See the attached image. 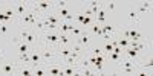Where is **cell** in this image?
Instances as JSON below:
<instances>
[{
	"instance_id": "obj_14",
	"label": "cell",
	"mask_w": 153,
	"mask_h": 76,
	"mask_svg": "<svg viewBox=\"0 0 153 76\" xmlns=\"http://www.w3.org/2000/svg\"><path fill=\"white\" fill-rule=\"evenodd\" d=\"M87 34H97V35H100V37H103V31H101V26L98 23H92L91 26H89V31H87Z\"/></svg>"
},
{
	"instance_id": "obj_29",
	"label": "cell",
	"mask_w": 153,
	"mask_h": 76,
	"mask_svg": "<svg viewBox=\"0 0 153 76\" xmlns=\"http://www.w3.org/2000/svg\"><path fill=\"white\" fill-rule=\"evenodd\" d=\"M9 20H11V18H8L3 12L0 11V23H9Z\"/></svg>"
},
{
	"instance_id": "obj_20",
	"label": "cell",
	"mask_w": 153,
	"mask_h": 76,
	"mask_svg": "<svg viewBox=\"0 0 153 76\" xmlns=\"http://www.w3.org/2000/svg\"><path fill=\"white\" fill-rule=\"evenodd\" d=\"M118 46L124 50V49H127L130 46V40H127V38H120V40H118Z\"/></svg>"
},
{
	"instance_id": "obj_18",
	"label": "cell",
	"mask_w": 153,
	"mask_h": 76,
	"mask_svg": "<svg viewBox=\"0 0 153 76\" xmlns=\"http://www.w3.org/2000/svg\"><path fill=\"white\" fill-rule=\"evenodd\" d=\"M101 49H103V53L107 55V53H110L112 50H113V44H112L110 41H104V44L101 46Z\"/></svg>"
},
{
	"instance_id": "obj_19",
	"label": "cell",
	"mask_w": 153,
	"mask_h": 76,
	"mask_svg": "<svg viewBox=\"0 0 153 76\" xmlns=\"http://www.w3.org/2000/svg\"><path fill=\"white\" fill-rule=\"evenodd\" d=\"M129 20H130L132 23H139V14H138L135 9H132V11L129 12Z\"/></svg>"
},
{
	"instance_id": "obj_21",
	"label": "cell",
	"mask_w": 153,
	"mask_h": 76,
	"mask_svg": "<svg viewBox=\"0 0 153 76\" xmlns=\"http://www.w3.org/2000/svg\"><path fill=\"white\" fill-rule=\"evenodd\" d=\"M92 23H95V18L94 17H89V15H84V20H83V23L80 24V26H91Z\"/></svg>"
},
{
	"instance_id": "obj_10",
	"label": "cell",
	"mask_w": 153,
	"mask_h": 76,
	"mask_svg": "<svg viewBox=\"0 0 153 76\" xmlns=\"http://www.w3.org/2000/svg\"><path fill=\"white\" fill-rule=\"evenodd\" d=\"M25 43H28L32 49H34V46L38 43V35L35 34V32H32V29H31V32H29V35L26 37V40H25Z\"/></svg>"
},
{
	"instance_id": "obj_11",
	"label": "cell",
	"mask_w": 153,
	"mask_h": 76,
	"mask_svg": "<svg viewBox=\"0 0 153 76\" xmlns=\"http://www.w3.org/2000/svg\"><path fill=\"white\" fill-rule=\"evenodd\" d=\"M19 66H31V56H29V52H26V53H19V62H17Z\"/></svg>"
},
{
	"instance_id": "obj_15",
	"label": "cell",
	"mask_w": 153,
	"mask_h": 76,
	"mask_svg": "<svg viewBox=\"0 0 153 76\" xmlns=\"http://www.w3.org/2000/svg\"><path fill=\"white\" fill-rule=\"evenodd\" d=\"M71 44H72L71 37H68L66 34H60V38H58V47H60V46H71Z\"/></svg>"
},
{
	"instance_id": "obj_2",
	"label": "cell",
	"mask_w": 153,
	"mask_h": 76,
	"mask_svg": "<svg viewBox=\"0 0 153 76\" xmlns=\"http://www.w3.org/2000/svg\"><path fill=\"white\" fill-rule=\"evenodd\" d=\"M3 59H2V62H0V73H2V75H14V73H19V64H12V62L3 61Z\"/></svg>"
},
{
	"instance_id": "obj_34",
	"label": "cell",
	"mask_w": 153,
	"mask_h": 76,
	"mask_svg": "<svg viewBox=\"0 0 153 76\" xmlns=\"http://www.w3.org/2000/svg\"><path fill=\"white\" fill-rule=\"evenodd\" d=\"M106 8H107L109 11H113L115 8H117V5H115V2H109V3L106 5Z\"/></svg>"
},
{
	"instance_id": "obj_32",
	"label": "cell",
	"mask_w": 153,
	"mask_h": 76,
	"mask_svg": "<svg viewBox=\"0 0 153 76\" xmlns=\"http://www.w3.org/2000/svg\"><path fill=\"white\" fill-rule=\"evenodd\" d=\"M74 20H76V23H80V24H81V23H83V20H84V14L81 12V14H78V15H76Z\"/></svg>"
},
{
	"instance_id": "obj_4",
	"label": "cell",
	"mask_w": 153,
	"mask_h": 76,
	"mask_svg": "<svg viewBox=\"0 0 153 76\" xmlns=\"http://www.w3.org/2000/svg\"><path fill=\"white\" fill-rule=\"evenodd\" d=\"M40 55H42V62H48V61H54L57 58V52L55 49L52 47H42L40 50Z\"/></svg>"
},
{
	"instance_id": "obj_28",
	"label": "cell",
	"mask_w": 153,
	"mask_h": 76,
	"mask_svg": "<svg viewBox=\"0 0 153 76\" xmlns=\"http://www.w3.org/2000/svg\"><path fill=\"white\" fill-rule=\"evenodd\" d=\"M92 55H95V56H97V55H103V49H101L100 46H98V47H94V49H92Z\"/></svg>"
},
{
	"instance_id": "obj_9",
	"label": "cell",
	"mask_w": 153,
	"mask_h": 76,
	"mask_svg": "<svg viewBox=\"0 0 153 76\" xmlns=\"http://www.w3.org/2000/svg\"><path fill=\"white\" fill-rule=\"evenodd\" d=\"M61 70H63V75H68V76L78 75V67H75V66H65V64H61Z\"/></svg>"
},
{
	"instance_id": "obj_3",
	"label": "cell",
	"mask_w": 153,
	"mask_h": 76,
	"mask_svg": "<svg viewBox=\"0 0 153 76\" xmlns=\"http://www.w3.org/2000/svg\"><path fill=\"white\" fill-rule=\"evenodd\" d=\"M12 8H14V12H16V17H22L25 14H28L31 11V5L26 3V2H14L12 3Z\"/></svg>"
},
{
	"instance_id": "obj_6",
	"label": "cell",
	"mask_w": 153,
	"mask_h": 76,
	"mask_svg": "<svg viewBox=\"0 0 153 76\" xmlns=\"http://www.w3.org/2000/svg\"><path fill=\"white\" fill-rule=\"evenodd\" d=\"M29 56H31V66L32 67H37L38 64H42V55H40V50H37V47L31 49Z\"/></svg>"
},
{
	"instance_id": "obj_13",
	"label": "cell",
	"mask_w": 153,
	"mask_h": 76,
	"mask_svg": "<svg viewBox=\"0 0 153 76\" xmlns=\"http://www.w3.org/2000/svg\"><path fill=\"white\" fill-rule=\"evenodd\" d=\"M2 12H3L8 18H17V17H16V12H14V8H12V3H11V5H5Z\"/></svg>"
},
{
	"instance_id": "obj_26",
	"label": "cell",
	"mask_w": 153,
	"mask_h": 76,
	"mask_svg": "<svg viewBox=\"0 0 153 76\" xmlns=\"http://www.w3.org/2000/svg\"><path fill=\"white\" fill-rule=\"evenodd\" d=\"M34 75L43 76V75H48V73H46V69L45 67H34Z\"/></svg>"
},
{
	"instance_id": "obj_24",
	"label": "cell",
	"mask_w": 153,
	"mask_h": 76,
	"mask_svg": "<svg viewBox=\"0 0 153 76\" xmlns=\"http://www.w3.org/2000/svg\"><path fill=\"white\" fill-rule=\"evenodd\" d=\"M54 6H55L57 9L68 8V2H66V0H58V2H54Z\"/></svg>"
},
{
	"instance_id": "obj_25",
	"label": "cell",
	"mask_w": 153,
	"mask_h": 76,
	"mask_svg": "<svg viewBox=\"0 0 153 76\" xmlns=\"http://www.w3.org/2000/svg\"><path fill=\"white\" fill-rule=\"evenodd\" d=\"M71 32H72V35H74V37H76V38H78L81 34H84V31H83L80 26H74V29H72Z\"/></svg>"
},
{
	"instance_id": "obj_16",
	"label": "cell",
	"mask_w": 153,
	"mask_h": 76,
	"mask_svg": "<svg viewBox=\"0 0 153 76\" xmlns=\"http://www.w3.org/2000/svg\"><path fill=\"white\" fill-rule=\"evenodd\" d=\"M19 73L23 75V76H29V75H34V67L29 66V67H25V66H19Z\"/></svg>"
},
{
	"instance_id": "obj_17",
	"label": "cell",
	"mask_w": 153,
	"mask_h": 76,
	"mask_svg": "<svg viewBox=\"0 0 153 76\" xmlns=\"http://www.w3.org/2000/svg\"><path fill=\"white\" fill-rule=\"evenodd\" d=\"M17 47H19V53H26V52H31V49H32L28 43H25V41H22Z\"/></svg>"
},
{
	"instance_id": "obj_22",
	"label": "cell",
	"mask_w": 153,
	"mask_h": 76,
	"mask_svg": "<svg viewBox=\"0 0 153 76\" xmlns=\"http://www.w3.org/2000/svg\"><path fill=\"white\" fill-rule=\"evenodd\" d=\"M71 49L74 50V52H76V53H83V52H84V47H83L81 44H78V43L71 44Z\"/></svg>"
},
{
	"instance_id": "obj_5",
	"label": "cell",
	"mask_w": 153,
	"mask_h": 76,
	"mask_svg": "<svg viewBox=\"0 0 153 76\" xmlns=\"http://www.w3.org/2000/svg\"><path fill=\"white\" fill-rule=\"evenodd\" d=\"M80 59H81V53H76V52L72 50V53L63 59V64H65V66H75L76 67V64H78Z\"/></svg>"
},
{
	"instance_id": "obj_23",
	"label": "cell",
	"mask_w": 153,
	"mask_h": 76,
	"mask_svg": "<svg viewBox=\"0 0 153 76\" xmlns=\"http://www.w3.org/2000/svg\"><path fill=\"white\" fill-rule=\"evenodd\" d=\"M9 32V24L8 23H0V35H6Z\"/></svg>"
},
{
	"instance_id": "obj_8",
	"label": "cell",
	"mask_w": 153,
	"mask_h": 76,
	"mask_svg": "<svg viewBox=\"0 0 153 76\" xmlns=\"http://www.w3.org/2000/svg\"><path fill=\"white\" fill-rule=\"evenodd\" d=\"M55 52H57V58L65 59L66 56H69L72 53V49H71V46H60L55 49Z\"/></svg>"
},
{
	"instance_id": "obj_33",
	"label": "cell",
	"mask_w": 153,
	"mask_h": 76,
	"mask_svg": "<svg viewBox=\"0 0 153 76\" xmlns=\"http://www.w3.org/2000/svg\"><path fill=\"white\" fill-rule=\"evenodd\" d=\"M11 43H12V44H17V46H19V44L22 43V40L19 38V35H16V37H14V38H12V40H11Z\"/></svg>"
},
{
	"instance_id": "obj_12",
	"label": "cell",
	"mask_w": 153,
	"mask_h": 76,
	"mask_svg": "<svg viewBox=\"0 0 153 76\" xmlns=\"http://www.w3.org/2000/svg\"><path fill=\"white\" fill-rule=\"evenodd\" d=\"M104 6V5H103ZM95 23H98V24H104L106 23V9L104 8H101L100 11H98V14L95 15Z\"/></svg>"
},
{
	"instance_id": "obj_27",
	"label": "cell",
	"mask_w": 153,
	"mask_h": 76,
	"mask_svg": "<svg viewBox=\"0 0 153 76\" xmlns=\"http://www.w3.org/2000/svg\"><path fill=\"white\" fill-rule=\"evenodd\" d=\"M106 56H107V59H112V61H120V59L123 58V55H118V53H113V52L107 53Z\"/></svg>"
},
{
	"instance_id": "obj_30",
	"label": "cell",
	"mask_w": 153,
	"mask_h": 76,
	"mask_svg": "<svg viewBox=\"0 0 153 76\" xmlns=\"http://www.w3.org/2000/svg\"><path fill=\"white\" fill-rule=\"evenodd\" d=\"M103 3L101 2H97V0H92V2H89V8H98V6H101Z\"/></svg>"
},
{
	"instance_id": "obj_7",
	"label": "cell",
	"mask_w": 153,
	"mask_h": 76,
	"mask_svg": "<svg viewBox=\"0 0 153 76\" xmlns=\"http://www.w3.org/2000/svg\"><path fill=\"white\" fill-rule=\"evenodd\" d=\"M75 43L81 44L83 47H89V46H91V43H92V35L87 34V31H84V34H81L78 38H76Z\"/></svg>"
},
{
	"instance_id": "obj_31",
	"label": "cell",
	"mask_w": 153,
	"mask_h": 76,
	"mask_svg": "<svg viewBox=\"0 0 153 76\" xmlns=\"http://www.w3.org/2000/svg\"><path fill=\"white\" fill-rule=\"evenodd\" d=\"M141 6L146 9V11H149V9H152V3L150 2H147V0H146V2H141Z\"/></svg>"
},
{
	"instance_id": "obj_1",
	"label": "cell",
	"mask_w": 153,
	"mask_h": 76,
	"mask_svg": "<svg viewBox=\"0 0 153 76\" xmlns=\"http://www.w3.org/2000/svg\"><path fill=\"white\" fill-rule=\"evenodd\" d=\"M58 38H60V34H58V32H45L43 46H45V47L57 49V47H58Z\"/></svg>"
}]
</instances>
